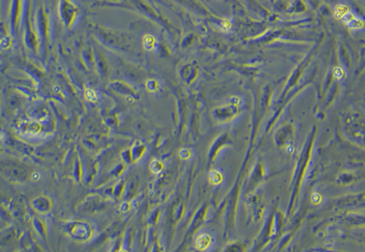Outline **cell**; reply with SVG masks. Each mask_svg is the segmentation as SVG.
<instances>
[{"label": "cell", "instance_id": "30bf717a", "mask_svg": "<svg viewBox=\"0 0 365 252\" xmlns=\"http://www.w3.org/2000/svg\"><path fill=\"white\" fill-rule=\"evenodd\" d=\"M191 154H190V151L188 149H183L182 151H180V157L183 159H188L191 157Z\"/></svg>", "mask_w": 365, "mask_h": 252}, {"label": "cell", "instance_id": "7a4b0ae2", "mask_svg": "<svg viewBox=\"0 0 365 252\" xmlns=\"http://www.w3.org/2000/svg\"><path fill=\"white\" fill-rule=\"evenodd\" d=\"M211 244H212V238L208 233L201 234L196 240V247L200 250L207 249L211 246Z\"/></svg>", "mask_w": 365, "mask_h": 252}, {"label": "cell", "instance_id": "5b68a950", "mask_svg": "<svg viewBox=\"0 0 365 252\" xmlns=\"http://www.w3.org/2000/svg\"><path fill=\"white\" fill-rule=\"evenodd\" d=\"M344 70L341 68V67H335V69H334V71H333V75H334V76L337 79V80H340V79H342L343 78V76H344Z\"/></svg>", "mask_w": 365, "mask_h": 252}, {"label": "cell", "instance_id": "277c9868", "mask_svg": "<svg viewBox=\"0 0 365 252\" xmlns=\"http://www.w3.org/2000/svg\"><path fill=\"white\" fill-rule=\"evenodd\" d=\"M224 177L222 173L218 170H211L209 173V182L213 185H219L223 182Z\"/></svg>", "mask_w": 365, "mask_h": 252}, {"label": "cell", "instance_id": "52a82bcc", "mask_svg": "<svg viewBox=\"0 0 365 252\" xmlns=\"http://www.w3.org/2000/svg\"><path fill=\"white\" fill-rule=\"evenodd\" d=\"M231 26H232V24H231V21H230V20L225 19V20H223L220 22V28L223 31H229L231 28Z\"/></svg>", "mask_w": 365, "mask_h": 252}, {"label": "cell", "instance_id": "6da1fadb", "mask_svg": "<svg viewBox=\"0 0 365 252\" xmlns=\"http://www.w3.org/2000/svg\"><path fill=\"white\" fill-rule=\"evenodd\" d=\"M343 21L346 25L350 28V29H354V30H360V29H363L365 27V21L356 16L353 12L351 11H348L345 16L343 17Z\"/></svg>", "mask_w": 365, "mask_h": 252}, {"label": "cell", "instance_id": "ba28073f", "mask_svg": "<svg viewBox=\"0 0 365 252\" xmlns=\"http://www.w3.org/2000/svg\"><path fill=\"white\" fill-rule=\"evenodd\" d=\"M144 46L145 47H147V46H150V49H152V48L154 46L153 44H154V38H153V36H145V38H144Z\"/></svg>", "mask_w": 365, "mask_h": 252}, {"label": "cell", "instance_id": "8992f818", "mask_svg": "<svg viewBox=\"0 0 365 252\" xmlns=\"http://www.w3.org/2000/svg\"><path fill=\"white\" fill-rule=\"evenodd\" d=\"M310 200L311 202L314 204V205H319L322 203V200H323V197L321 195V193H313L311 197H310Z\"/></svg>", "mask_w": 365, "mask_h": 252}, {"label": "cell", "instance_id": "9c48e42d", "mask_svg": "<svg viewBox=\"0 0 365 252\" xmlns=\"http://www.w3.org/2000/svg\"><path fill=\"white\" fill-rule=\"evenodd\" d=\"M85 94H86V97L89 100V101H95V99H96V93L92 90V89H87V90H86V92H85Z\"/></svg>", "mask_w": 365, "mask_h": 252}, {"label": "cell", "instance_id": "3957f363", "mask_svg": "<svg viewBox=\"0 0 365 252\" xmlns=\"http://www.w3.org/2000/svg\"><path fill=\"white\" fill-rule=\"evenodd\" d=\"M350 11L349 8L344 4H338L334 8V16L337 20H342L346 14Z\"/></svg>", "mask_w": 365, "mask_h": 252}, {"label": "cell", "instance_id": "8fae6325", "mask_svg": "<svg viewBox=\"0 0 365 252\" xmlns=\"http://www.w3.org/2000/svg\"><path fill=\"white\" fill-rule=\"evenodd\" d=\"M230 104L232 105H239L241 104V98L238 96H233L230 99Z\"/></svg>", "mask_w": 365, "mask_h": 252}]
</instances>
